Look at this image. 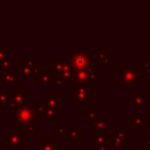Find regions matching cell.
I'll use <instances>...</instances> for the list:
<instances>
[{
	"label": "cell",
	"mask_w": 150,
	"mask_h": 150,
	"mask_svg": "<svg viewBox=\"0 0 150 150\" xmlns=\"http://www.w3.org/2000/svg\"><path fill=\"white\" fill-rule=\"evenodd\" d=\"M12 123L13 124H22V129H25L28 134L34 132L39 129V118L35 112L34 104H22L19 105L13 112Z\"/></svg>",
	"instance_id": "6da1fadb"
},
{
	"label": "cell",
	"mask_w": 150,
	"mask_h": 150,
	"mask_svg": "<svg viewBox=\"0 0 150 150\" xmlns=\"http://www.w3.org/2000/svg\"><path fill=\"white\" fill-rule=\"evenodd\" d=\"M70 101L77 109L87 108L93 101V83H73L70 86Z\"/></svg>",
	"instance_id": "7a4b0ae2"
},
{
	"label": "cell",
	"mask_w": 150,
	"mask_h": 150,
	"mask_svg": "<svg viewBox=\"0 0 150 150\" xmlns=\"http://www.w3.org/2000/svg\"><path fill=\"white\" fill-rule=\"evenodd\" d=\"M1 144L7 150H22L28 144V132L25 129H7L1 135Z\"/></svg>",
	"instance_id": "3957f363"
},
{
	"label": "cell",
	"mask_w": 150,
	"mask_h": 150,
	"mask_svg": "<svg viewBox=\"0 0 150 150\" xmlns=\"http://www.w3.org/2000/svg\"><path fill=\"white\" fill-rule=\"evenodd\" d=\"M60 59L68 62L74 70H86L94 66L91 56L84 49H71L69 55L62 54Z\"/></svg>",
	"instance_id": "277c9868"
},
{
	"label": "cell",
	"mask_w": 150,
	"mask_h": 150,
	"mask_svg": "<svg viewBox=\"0 0 150 150\" xmlns=\"http://www.w3.org/2000/svg\"><path fill=\"white\" fill-rule=\"evenodd\" d=\"M141 70L137 69L136 64L131 66H118V86L120 87H129V86H136L138 87L141 84L139 79Z\"/></svg>",
	"instance_id": "5b68a950"
},
{
	"label": "cell",
	"mask_w": 150,
	"mask_h": 150,
	"mask_svg": "<svg viewBox=\"0 0 150 150\" xmlns=\"http://www.w3.org/2000/svg\"><path fill=\"white\" fill-rule=\"evenodd\" d=\"M28 101V88L26 86H15L8 91V101L6 103L7 114H12L19 105L26 104Z\"/></svg>",
	"instance_id": "8992f818"
},
{
	"label": "cell",
	"mask_w": 150,
	"mask_h": 150,
	"mask_svg": "<svg viewBox=\"0 0 150 150\" xmlns=\"http://www.w3.org/2000/svg\"><path fill=\"white\" fill-rule=\"evenodd\" d=\"M97 80H98L97 64L93 66L90 69H86V70H74L73 83H84V82L94 83V82H96Z\"/></svg>",
	"instance_id": "52a82bcc"
},
{
	"label": "cell",
	"mask_w": 150,
	"mask_h": 150,
	"mask_svg": "<svg viewBox=\"0 0 150 150\" xmlns=\"http://www.w3.org/2000/svg\"><path fill=\"white\" fill-rule=\"evenodd\" d=\"M43 104L52 108H66V98L57 91H46L43 93Z\"/></svg>",
	"instance_id": "ba28073f"
},
{
	"label": "cell",
	"mask_w": 150,
	"mask_h": 150,
	"mask_svg": "<svg viewBox=\"0 0 150 150\" xmlns=\"http://www.w3.org/2000/svg\"><path fill=\"white\" fill-rule=\"evenodd\" d=\"M150 102V97L143 91H130L129 93V107L130 108H145L146 103Z\"/></svg>",
	"instance_id": "9c48e42d"
},
{
	"label": "cell",
	"mask_w": 150,
	"mask_h": 150,
	"mask_svg": "<svg viewBox=\"0 0 150 150\" xmlns=\"http://www.w3.org/2000/svg\"><path fill=\"white\" fill-rule=\"evenodd\" d=\"M18 73L16 70L13 71L11 70H2L1 74V90L7 91L8 88H13L15 86H18Z\"/></svg>",
	"instance_id": "30bf717a"
},
{
	"label": "cell",
	"mask_w": 150,
	"mask_h": 150,
	"mask_svg": "<svg viewBox=\"0 0 150 150\" xmlns=\"http://www.w3.org/2000/svg\"><path fill=\"white\" fill-rule=\"evenodd\" d=\"M145 114H129V129L144 130L145 129Z\"/></svg>",
	"instance_id": "8fae6325"
},
{
	"label": "cell",
	"mask_w": 150,
	"mask_h": 150,
	"mask_svg": "<svg viewBox=\"0 0 150 150\" xmlns=\"http://www.w3.org/2000/svg\"><path fill=\"white\" fill-rule=\"evenodd\" d=\"M38 150H66V146L61 144L59 139H40L38 143Z\"/></svg>",
	"instance_id": "7c38bea8"
},
{
	"label": "cell",
	"mask_w": 150,
	"mask_h": 150,
	"mask_svg": "<svg viewBox=\"0 0 150 150\" xmlns=\"http://www.w3.org/2000/svg\"><path fill=\"white\" fill-rule=\"evenodd\" d=\"M111 134L109 132H102V131H91V144L97 145H110Z\"/></svg>",
	"instance_id": "4fadbf2b"
},
{
	"label": "cell",
	"mask_w": 150,
	"mask_h": 150,
	"mask_svg": "<svg viewBox=\"0 0 150 150\" xmlns=\"http://www.w3.org/2000/svg\"><path fill=\"white\" fill-rule=\"evenodd\" d=\"M35 75H38V77H39V81H38L39 87L54 86V76L49 70H38Z\"/></svg>",
	"instance_id": "5bb4252c"
},
{
	"label": "cell",
	"mask_w": 150,
	"mask_h": 150,
	"mask_svg": "<svg viewBox=\"0 0 150 150\" xmlns=\"http://www.w3.org/2000/svg\"><path fill=\"white\" fill-rule=\"evenodd\" d=\"M97 66H111L114 63V55L109 53L108 49H97Z\"/></svg>",
	"instance_id": "9a60e30c"
},
{
	"label": "cell",
	"mask_w": 150,
	"mask_h": 150,
	"mask_svg": "<svg viewBox=\"0 0 150 150\" xmlns=\"http://www.w3.org/2000/svg\"><path fill=\"white\" fill-rule=\"evenodd\" d=\"M16 73H18V75H20V76L22 77V80H23L25 82H32V81L34 80L35 74H36L29 66L23 64V63L18 67Z\"/></svg>",
	"instance_id": "2e32d148"
},
{
	"label": "cell",
	"mask_w": 150,
	"mask_h": 150,
	"mask_svg": "<svg viewBox=\"0 0 150 150\" xmlns=\"http://www.w3.org/2000/svg\"><path fill=\"white\" fill-rule=\"evenodd\" d=\"M63 135L67 141H80L82 138V130L79 129L75 123H71L69 129H66Z\"/></svg>",
	"instance_id": "e0dca14e"
},
{
	"label": "cell",
	"mask_w": 150,
	"mask_h": 150,
	"mask_svg": "<svg viewBox=\"0 0 150 150\" xmlns=\"http://www.w3.org/2000/svg\"><path fill=\"white\" fill-rule=\"evenodd\" d=\"M64 68V61L60 60H50L49 61V71L53 74V76H61Z\"/></svg>",
	"instance_id": "ac0fdd59"
},
{
	"label": "cell",
	"mask_w": 150,
	"mask_h": 150,
	"mask_svg": "<svg viewBox=\"0 0 150 150\" xmlns=\"http://www.w3.org/2000/svg\"><path fill=\"white\" fill-rule=\"evenodd\" d=\"M93 130L95 131H102V132H109L108 131V122L104 118H96L93 123H91Z\"/></svg>",
	"instance_id": "d6986e66"
},
{
	"label": "cell",
	"mask_w": 150,
	"mask_h": 150,
	"mask_svg": "<svg viewBox=\"0 0 150 150\" xmlns=\"http://www.w3.org/2000/svg\"><path fill=\"white\" fill-rule=\"evenodd\" d=\"M34 104V108H35V112H36V116L39 120H45L47 118V109H46V105L42 103H33Z\"/></svg>",
	"instance_id": "ffe728a7"
},
{
	"label": "cell",
	"mask_w": 150,
	"mask_h": 150,
	"mask_svg": "<svg viewBox=\"0 0 150 150\" xmlns=\"http://www.w3.org/2000/svg\"><path fill=\"white\" fill-rule=\"evenodd\" d=\"M86 123L91 124L97 118V108H86Z\"/></svg>",
	"instance_id": "44dd1931"
},
{
	"label": "cell",
	"mask_w": 150,
	"mask_h": 150,
	"mask_svg": "<svg viewBox=\"0 0 150 150\" xmlns=\"http://www.w3.org/2000/svg\"><path fill=\"white\" fill-rule=\"evenodd\" d=\"M111 135H114L125 142L130 138V130L129 129H114Z\"/></svg>",
	"instance_id": "7402d4cb"
},
{
	"label": "cell",
	"mask_w": 150,
	"mask_h": 150,
	"mask_svg": "<svg viewBox=\"0 0 150 150\" xmlns=\"http://www.w3.org/2000/svg\"><path fill=\"white\" fill-rule=\"evenodd\" d=\"M110 145L116 149V150H124V141L111 135V139H110Z\"/></svg>",
	"instance_id": "603a6c76"
},
{
	"label": "cell",
	"mask_w": 150,
	"mask_h": 150,
	"mask_svg": "<svg viewBox=\"0 0 150 150\" xmlns=\"http://www.w3.org/2000/svg\"><path fill=\"white\" fill-rule=\"evenodd\" d=\"M23 64L29 66V67H30L35 73L39 70V61H38V60H35L32 55H28V59L23 61Z\"/></svg>",
	"instance_id": "cb8c5ba5"
},
{
	"label": "cell",
	"mask_w": 150,
	"mask_h": 150,
	"mask_svg": "<svg viewBox=\"0 0 150 150\" xmlns=\"http://www.w3.org/2000/svg\"><path fill=\"white\" fill-rule=\"evenodd\" d=\"M0 66H1L2 70H11L12 69V57L11 56H7L6 59H4L0 62Z\"/></svg>",
	"instance_id": "d4e9b609"
},
{
	"label": "cell",
	"mask_w": 150,
	"mask_h": 150,
	"mask_svg": "<svg viewBox=\"0 0 150 150\" xmlns=\"http://www.w3.org/2000/svg\"><path fill=\"white\" fill-rule=\"evenodd\" d=\"M8 101V91L1 90L0 91V109L6 107V103Z\"/></svg>",
	"instance_id": "484cf974"
},
{
	"label": "cell",
	"mask_w": 150,
	"mask_h": 150,
	"mask_svg": "<svg viewBox=\"0 0 150 150\" xmlns=\"http://www.w3.org/2000/svg\"><path fill=\"white\" fill-rule=\"evenodd\" d=\"M139 145H143L145 150H150V134H146L144 138L139 141Z\"/></svg>",
	"instance_id": "4316f807"
},
{
	"label": "cell",
	"mask_w": 150,
	"mask_h": 150,
	"mask_svg": "<svg viewBox=\"0 0 150 150\" xmlns=\"http://www.w3.org/2000/svg\"><path fill=\"white\" fill-rule=\"evenodd\" d=\"M54 128H55V131L57 135H63L67 129L63 123H54Z\"/></svg>",
	"instance_id": "83f0119b"
},
{
	"label": "cell",
	"mask_w": 150,
	"mask_h": 150,
	"mask_svg": "<svg viewBox=\"0 0 150 150\" xmlns=\"http://www.w3.org/2000/svg\"><path fill=\"white\" fill-rule=\"evenodd\" d=\"M149 66H150V61H149V60H141L139 64H136V67H137L138 70H144V69L148 68Z\"/></svg>",
	"instance_id": "f1b7e54d"
},
{
	"label": "cell",
	"mask_w": 150,
	"mask_h": 150,
	"mask_svg": "<svg viewBox=\"0 0 150 150\" xmlns=\"http://www.w3.org/2000/svg\"><path fill=\"white\" fill-rule=\"evenodd\" d=\"M54 86H56V87H62V86H64V80H63L61 76H55V77H54Z\"/></svg>",
	"instance_id": "f546056e"
},
{
	"label": "cell",
	"mask_w": 150,
	"mask_h": 150,
	"mask_svg": "<svg viewBox=\"0 0 150 150\" xmlns=\"http://www.w3.org/2000/svg\"><path fill=\"white\" fill-rule=\"evenodd\" d=\"M96 150H109V145H97Z\"/></svg>",
	"instance_id": "4dcf8cb0"
},
{
	"label": "cell",
	"mask_w": 150,
	"mask_h": 150,
	"mask_svg": "<svg viewBox=\"0 0 150 150\" xmlns=\"http://www.w3.org/2000/svg\"><path fill=\"white\" fill-rule=\"evenodd\" d=\"M144 73H145V75H146V76H150V66H149L148 68H145V69H144Z\"/></svg>",
	"instance_id": "1f68e13d"
},
{
	"label": "cell",
	"mask_w": 150,
	"mask_h": 150,
	"mask_svg": "<svg viewBox=\"0 0 150 150\" xmlns=\"http://www.w3.org/2000/svg\"><path fill=\"white\" fill-rule=\"evenodd\" d=\"M43 138H45V139H48V138H50L49 134H45V135H43Z\"/></svg>",
	"instance_id": "d6a6232c"
},
{
	"label": "cell",
	"mask_w": 150,
	"mask_h": 150,
	"mask_svg": "<svg viewBox=\"0 0 150 150\" xmlns=\"http://www.w3.org/2000/svg\"><path fill=\"white\" fill-rule=\"evenodd\" d=\"M1 123H2V120H1V118H0V124H1Z\"/></svg>",
	"instance_id": "836d02e7"
},
{
	"label": "cell",
	"mask_w": 150,
	"mask_h": 150,
	"mask_svg": "<svg viewBox=\"0 0 150 150\" xmlns=\"http://www.w3.org/2000/svg\"><path fill=\"white\" fill-rule=\"evenodd\" d=\"M66 150H67V149H66Z\"/></svg>",
	"instance_id": "e575fe53"
}]
</instances>
